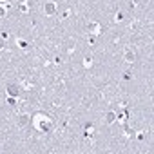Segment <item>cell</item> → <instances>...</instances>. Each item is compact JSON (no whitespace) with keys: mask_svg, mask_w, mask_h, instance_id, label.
<instances>
[{"mask_svg":"<svg viewBox=\"0 0 154 154\" xmlns=\"http://www.w3.org/2000/svg\"><path fill=\"white\" fill-rule=\"evenodd\" d=\"M44 13H45L47 16H55V15L58 13V6H56L55 2H51V0H49V2L44 4Z\"/></svg>","mask_w":154,"mask_h":154,"instance_id":"7a4b0ae2","label":"cell"},{"mask_svg":"<svg viewBox=\"0 0 154 154\" xmlns=\"http://www.w3.org/2000/svg\"><path fill=\"white\" fill-rule=\"evenodd\" d=\"M84 136H85V138H92V136H94V125H92V123H85Z\"/></svg>","mask_w":154,"mask_h":154,"instance_id":"8992f818","label":"cell"},{"mask_svg":"<svg viewBox=\"0 0 154 154\" xmlns=\"http://www.w3.org/2000/svg\"><path fill=\"white\" fill-rule=\"evenodd\" d=\"M0 4H9V0H0Z\"/></svg>","mask_w":154,"mask_h":154,"instance_id":"ac0fdd59","label":"cell"},{"mask_svg":"<svg viewBox=\"0 0 154 154\" xmlns=\"http://www.w3.org/2000/svg\"><path fill=\"white\" fill-rule=\"evenodd\" d=\"M116 116H118V114H116V112H114V111H109V112H107V114H105V121L109 123V125H112V123H114V121H116Z\"/></svg>","mask_w":154,"mask_h":154,"instance_id":"52a82bcc","label":"cell"},{"mask_svg":"<svg viewBox=\"0 0 154 154\" xmlns=\"http://www.w3.org/2000/svg\"><path fill=\"white\" fill-rule=\"evenodd\" d=\"M123 16H125V15H123L121 11H118V13L114 15V22H121V20H123Z\"/></svg>","mask_w":154,"mask_h":154,"instance_id":"4fadbf2b","label":"cell"},{"mask_svg":"<svg viewBox=\"0 0 154 154\" xmlns=\"http://www.w3.org/2000/svg\"><path fill=\"white\" fill-rule=\"evenodd\" d=\"M18 123H20L22 127H26L27 123H31V116H29V114H22V116L18 118Z\"/></svg>","mask_w":154,"mask_h":154,"instance_id":"ba28073f","label":"cell"},{"mask_svg":"<svg viewBox=\"0 0 154 154\" xmlns=\"http://www.w3.org/2000/svg\"><path fill=\"white\" fill-rule=\"evenodd\" d=\"M16 45H18L20 49H27V45H29V44L26 42V40H22V38H18V40H16Z\"/></svg>","mask_w":154,"mask_h":154,"instance_id":"8fae6325","label":"cell"},{"mask_svg":"<svg viewBox=\"0 0 154 154\" xmlns=\"http://www.w3.org/2000/svg\"><path fill=\"white\" fill-rule=\"evenodd\" d=\"M18 92H20V87L16 85V84H9L7 85V96H18Z\"/></svg>","mask_w":154,"mask_h":154,"instance_id":"5b68a950","label":"cell"},{"mask_svg":"<svg viewBox=\"0 0 154 154\" xmlns=\"http://www.w3.org/2000/svg\"><path fill=\"white\" fill-rule=\"evenodd\" d=\"M87 33H89L91 36L100 35V33H101V26H100L98 22H89V24H87Z\"/></svg>","mask_w":154,"mask_h":154,"instance_id":"3957f363","label":"cell"},{"mask_svg":"<svg viewBox=\"0 0 154 154\" xmlns=\"http://www.w3.org/2000/svg\"><path fill=\"white\" fill-rule=\"evenodd\" d=\"M31 123H33V127L38 131V132H51L53 129V118H49L45 112H36V114L31 118Z\"/></svg>","mask_w":154,"mask_h":154,"instance_id":"6da1fadb","label":"cell"},{"mask_svg":"<svg viewBox=\"0 0 154 154\" xmlns=\"http://www.w3.org/2000/svg\"><path fill=\"white\" fill-rule=\"evenodd\" d=\"M29 4L31 2H22V4H20V11H22V13H29Z\"/></svg>","mask_w":154,"mask_h":154,"instance_id":"7c38bea8","label":"cell"},{"mask_svg":"<svg viewBox=\"0 0 154 154\" xmlns=\"http://www.w3.org/2000/svg\"><path fill=\"white\" fill-rule=\"evenodd\" d=\"M7 6L9 4H0V18H4L7 15Z\"/></svg>","mask_w":154,"mask_h":154,"instance_id":"30bf717a","label":"cell"},{"mask_svg":"<svg viewBox=\"0 0 154 154\" xmlns=\"http://www.w3.org/2000/svg\"><path fill=\"white\" fill-rule=\"evenodd\" d=\"M82 65H84L85 69L92 67V58H91V56H85V58H84V62H82Z\"/></svg>","mask_w":154,"mask_h":154,"instance_id":"9c48e42d","label":"cell"},{"mask_svg":"<svg viewBox=\"0 0 154 154\" xmlns=\"http://www.w3.org/2000/svg\"><path fill=\"white\" fill-rule=\"evenodd\" d=\"M4 45H6V44H4V40H2V38H0V51H2V49H4Z\"/></svg>","mask_w":154,"mask_h":154,"instance_id":"e0dca14e","label":"cell"},{"mask_svg":"<svg viewBox=\"0 0 154 154\" xmlns=\"http://www.w3.org/2000/svg\"><path fill=\"white\" fill-rule=\"evenodd\" d=\"M71 16V9H64L62 11V18H69Z\"/></svg>","mask_w":154,"mask_h":154,"instance_id":"5bb4252c","label":"cell"},{"mask_svg":"<svg viewBox=\"0 0 154 154\" xmlns=\"http://www.w3.org/2000/svg\"><path fill=\"white\" fill-rule=\"evenodd\" d=\"M7 104H9V105H15V104H16V98H15V96H9V98H7Z\"/></svg>","mask_w":154,"mask_h":154,"instance_id":"9a60e30c","label":"cell"},{"mask_svg":"<svg viewBox=\"0 0 154 154\" xmlns=\"http://www.w3.org/2000/svg\"><path fill=\"white\" fill-rule=\"evenodd\" d=\"M129 6H131V9H136V7H138V0H131Z\"/></svg>","mask_w":154,"mask_h":154,"instance_id":"2e32d148","label":"cell"},{"mask_svg":"<svg viewBox=\"0 0 154 154\" xmlns=\"http://www.w3.org/2000/svg\"><path fill=\"white\" fill-rule=\"evenodd\" d=\"M123 60H125L127 64H134V62H136V53L132 49H127L125 55H123Z\"/></svg>","mask_w":154,"mask_h":154,"instance_id":"277c9868","label":"cell"}]
</instances>
